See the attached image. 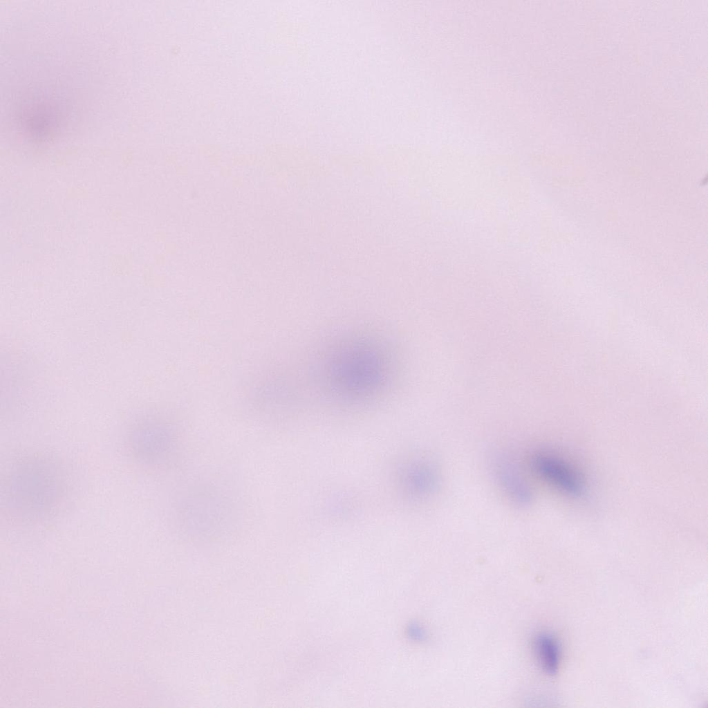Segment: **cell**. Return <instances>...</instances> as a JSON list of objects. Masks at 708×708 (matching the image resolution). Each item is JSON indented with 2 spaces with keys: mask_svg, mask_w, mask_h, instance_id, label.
Returning a JSON list of instances; mask_svg holds the SVG:
<instances>
[{
  "mask_svg": "<svg viewBox=\"0 0 708 708\" xmlns=\"http://www.w3.org/2000/svg\"><path fill=\"white\" fill-rule=\"evenodd\" d=\"M353 354L338 364L335 377L339 386L348 392H364L376 385L381 367L378 360L369 353Z\"/></svg>",
  "mask_w": 708,
  "mask_h": 708,
  "instance_id": "5b68a950",
  "label": "cell"
},
{
  "mask_svg": "<svg viewBox=\"0 0 708 708\" xmlns=\"http://www.w3.org/2000/svg\"><path fill=\"white\" fill-rule=\"evenodd\" d=\"M492 468L498 484L515 505L525 507L530 505L532 489L513 461L499 456L493 461Z\"/></svg>",
  "mask_w": 708,
  "mask_h": 708,
  "instance_id": "8992f818",
  "label": "cell"
},
{
  "mask_svg": "<svg viewBox=\"0 0 708 708\" xmlns=\"http://www.w3.org/2000/svg\"><path fill=\"white\" fill-rule=\"evenodd\" d=\"M231 500L216 485H194L183 492L176 506V518L189 537H219L230 527Z\"/></svg>",
  "mask_w": 708,
  "mask_h": 708,
  "instance_id": "7a4b0ae2",
  "label": "cell"
},
{
  "mask_svg": "<svg viewBox=\"0 0 708 708\" xmlns=\"http://www.w3.org/2000/svg\"><path fill=\"white\" fill-rule=\"evenodd\" d=\"M67 494L64 469L54 459L33 456L17 461L6 475L2 501L7 514L26 523L43 521L55 514Z\"/></svg>",
  "mask_w": 708,
  "mask_h": 708,
  "instance_id": "6da1fadb",
  "label": "cell"
},
{
  "mask_svg": "<svg viewBox=\"0 0 708 708\" xmlns=\"http://www.w3.org/2000/svg\"><path fill=\"white\" fill-rule=\"evenodd\" d=\"M534 656L540 669L549 676L555 675L561 662V645L552 633L541 631L536 633L532 640Z\"/></svg>",
  "mask_w": 708,
  "mask_h": 708,
  "instance_id": "52a82bcc",
  "label": "cell"
},
{
  "mask_svg": "<svg viewBox=\"0 0 708 708\" xmlns=\"http://www.w3.org/2000/svg\"><path fill=\"white\" fill-rule=\"evenodd\" d=\"M534 471L547 483L571 497H579L586 490L582 474L562 456L548 451L539 452L532 460Z\"/></svg>",
  "mask_w": 708,
  "mask_h": 708,
  "instance_id": "277c9868",
  "label": "cell"
},
{
  "mask_svg": "<svg viewBox=\"0 0 708 708\" xmlns=\"http://www.w3.org/2000/svg\"><path fill=\"white\" fill-rule=\"evenodd\" d=\"M127 450L139 464L159 467L169 460L176 447L172 425L164 420L149 419L137 425L128 434Z\"/></svg>",
  "mask_w": 708,
  "mask_h": 708,
  "instance_id": "3957f363",
  "label": "cell"
}]
</instances>
